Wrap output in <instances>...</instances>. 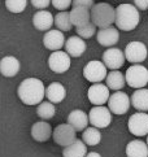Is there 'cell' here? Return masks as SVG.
Wrapping results in <instances>:
<instances>
[{
  "instance_id": "ffe728a7",
  "label": "cell",
  "mask_w": 148,
  "mask_h": 157,
  "mask_svg": "<svg viewBox=\"0 0 148 157\" xmlns=\"http://www.w3.org/2000/svg\"><path fill=\"white\" fill-rule=\"evenodd\" d=\"M88 122L90 120H88L87 113H84L81 109H74L68 116V123L76 131H83L84 128H87Z\"/></svg>"
},
{
  "instance_id": "5b68a950",
  "label": "cell",
  "mask_w": 148,
  "mask_h": 157,
  "mask_svg": "<svg viewBox=\"0 0 148 157\" xmlns=\"http://www.w3.org/2000/svg\"><path fill=\"white\" fill-rule=\"evenodd\" d=\"M107 66L104 65L103 61L92 60L87 63L83 68V77L92 83H101V81H104L107 78Z\"/></svg>"
},
{
  "instance_id": "f546056e",
  "label": "cell",
  "mask_w": 148,
  "mask_h": 157,
  "mask_svg": "<svg viewBox=\"0 0 148 157\" xmlns=\"http://www.w3.org/2000/svg\"><path fill=\"white\" fill-rule=\"evenodd\" d=\"M76 30H77V35L81 36L82 39H90L96 34V26L92 22H88V24L83 25V26L76 27Z\"/></svg>"
},
{
  "instance_id": "277c9868",
  "label": "cell",
  "mask_w": 148,
  "mask_h": 157,
  "mask_svg": "<svg viewBox=\"0 0 148 157\" xmlns=\"http://www.w3.org/2000/svg\"><path fill=\"white\" fill-rule=\"evenodd\" d=\"M126 83L133 88H144L148 83V69L140 64H134L126 70Z\"/></svg>"
},
{
  "instance_id": "9a60e30c",
  "label": "cell",
  "mask_w": 148,
  "mask_h": 157,
  "mask_svg": "<svg viewBox=\"0 0 148 157\" xmlns=\"http://www.w3.org/2000/svg\"><path fill=\"white\" fill-rule=\"evenodd\" d=\"M96 40L103 47H113L119 40V33L117 27H104L96 33Z\"/></svg>"
},
{
  "instance_id": "1f68e13d",
  "label": "cell",
  "mask_w": 148,
  "mask_h": 157,
  "mask_svg": "<svg viewBox=\"0 0 148 157\" xmlns=\"http://www.w3.org/2000/svg\"><path fill=\"white\" fill-rule=\"evenodd\" d=\"M51 3H52V5L56 9H59L60 12H62V10H66L70 7L73 0H51Z\"/></svg>"
},
{
  "instance_id": "f1b7e54d",
  "label": "cell",
  "mask_w": 148,
  "mask_h": 157,
  "mask_svg": "<svg viewBox=\"0 0 148 157\" xmlns=\"http://www.w3.org/2000/svg\"><path fill=\"white\" fill-rule=\"evenodd\" d=\"M56 113L55 104L51 101H42L37 108V114L41 117L42 120H49L52 118Z\"/></svg>"
},
{
  "instance_id": "e0dca14e",
  "label": "cell",
  "mask_w": 148,
  "mask_h": 157,
  "mask_svg": "<svg viewBox=\"0 0 148 157\" xmlns=\"http://www.w3.org/2000/svg\"><path fill=\"white\" fill-rule=\"evenodd\" d=\"M65 52L70 57H81L86 51V42L81 36L74 35L66 39L65 42Z\"/></svg>"
},
{
  "instance_id": "44dd1931",
  "label": "cell",
  "mask_w": 148,
  "mask_h": 157,
  "mask_svg": "<svg viewBox=\"0 0 148 157\" xmlns=\"http://www.w3.org/2000/svg\"><path fill=\"white\" fill-rule=\"evenodd\" d=\"M69 13H70V20L74 27L83 26L88 24V22H91V12L87 8L73 7Z\"/></svg>"
},
{
  "instance_id": "30bf717a",
  "label": "cell",
  "mask_w": 148,
  "mask_h": 157,
  "mask_svg": "<svg viewBox=\"0 0 148 157\" xmlns=\"http://www.w3.org/2000/svg\"><path fill=\"white\" fill-rule=\"evenodd\" d=\"M125 57L131 64H140L147 59V47L142 42H130L125 48Z\"/></svg>"
},
{
  "instance_id": "d6a6232c",
  "label": "cell",
  "mask_w": 148,
  "mask_h": 157,
  "mask_svg": "<svg viewBox=\"0 0 148 157\" xmlns=\"http://www.w3.org/2000/svg\"><path fill=\"white\" fill-rule=\"evenodd\" d=\"M94 5H95L94 0H73L72 3V7H82V8H87L90 10Z\"/></svg>"
},
{
  "instance_id": "7402d4cb",
  "label": "cell",
  "mask_w": 148,
  "mask_h": 157,
  "mask_svg": "<svg viewBox=\"0 0 148 157\" xmlns=\"http://www.w3.org/2000/svg\"><path fill=\"white\" fill-rule=\"evenodd\" d=\"M45 96H47L48 101L53 103V104H59L66 96L65 87L62 86L60 82H52L47 88H45Z\"/></svg>"
},
{
  "instance_id": "6da1fadb",
  "label": "cell",
  "mask_w": 148,
  "mask_h": 157,
  "mask_svg": "<svg viewBox=\"0 0 148 157\" xmlns=\"http://www.w3.org/2000/svg\"><path fill=\"white\" fill-rule=\"evenodd\" d=\"M20 100L26 105H39L45 96L44 83L38 78H26L17 88Z\"/></svg>"
},
{
  "instance_id": "ac0fdd59",
  "label": "cell",
  "mask_w": 148,
  "mask_h": 157,
  "mask_svg": "<svg viewBox=\"0 0 148 157\" xmlns=\"http://www.w3.org/2000/svg\"><path fill=\"white\" fill-rule=\"evenodd\" d=\"M53 130L51 125L45 121H38L31 126V138L35 142H47V140L52 136Z\"/></svg>"
},
{
  "instance_id": "603a6c76",
  "label": "cell",
  "mask_w": 148,
  "mask_h": 157,
  "mask_svg": "<svg viewBox=\"0 0 148 157\" xmlns=\"http://www.w3.org/2000/svg\"><path fill=\"white\" fill-rule=\"evenodd\" d=\"M87 155V145L83 140L76 139L72 144L64 147L62 156L64 157H84Z\"/></svg>"
},
{
  "instance_id": "4dcf8cb0",
  "label": "cell",
  "mask_w": 148,
  "mask_h": 157,
  "mask_svg": "<svg viewBox=\"0 0 148 157\" xmlns=\"http://www.w3.org/2000/svg\"><path fill=\"white\" fill-rule=\"evenodd\" d=\"M27 5V0H5V7L12 13L24 12Z\"/></svg>"
},
{
  "instance_id": "4316f807",
  "label": "cell",
  "mask_w": 148,
  "mask_h": 157,
  "mask_svg": "<svg viewBox=\"0 0 148 157\" xmlns=\"http://www.w3.org/2000/svg\"><path fill=\"white\" fill-rule=\"evenodd\" d=\"M55 25H56V29L61 30L62 33L70 31L73 29V24H72V20H70V13L68 12V10L59 12L55 16Z\"/></svg>"
},
{
  "instance_id": "7a4b0ae2",
  "label": "cell",
  "mask_w": 148,
  "mask_h": 157,
  "mask_svg": "<svg viewBox=\"0 0 148 157\" xmlns=\"http://www.w3.org/2000/svg\"><path fill=\"white\" fill-rule=\"evenodd\" d=\"M140 22L139 9L131 4H119L116 8V21L115 24L119 30L131 31Z\"/></svg>"
},
{
  "instance_id": "3957f363",
  "label": "cell",
  "mask_w": 148,
  "mask_h": 157,
  "mask_svg": "<svg viewBox=\"0 0 148 157\" xmlns=\"http://www.w3.org/2000/svg\"><path fill=\"white\" fill-rule=\"evenodd\" d=\"M91 22L100 29L109 27L116 21V9L108 3H98L91 8Z\"/></svg>"
},
{
  "instance_id": "d6986e66",
  "label": "cell",
  "mask_w": 148,
  "mask_h": 157,
  "mask_svg": "<svg viewBox=\"0 0 148 157\" xmlns=\"http://www.w3.org/2000/svg\"><path fill=\"white\" fill-rule=\"evenodd\" d=\"M20 68H21L20 61L14 56H5V57L0 60V74L7 78L16 77L18 74Z\"/></svg>"
},
{
  "instance_id": "52a82bcc",
  "label": "cell",
  "mask_w": 148,
  "mask_h": 157,
  "mask_svg": "<svg viewBox=\"0 0 148 157\" xmlns=\"http://www.w3.org/2000/svg\"><path fill=\"white\" fill-rule=\"evenodd\" d=\"M130 105H131V100L123 91H116L111 95L109 100H108V108H109L111 113H115L117 116H122L126 113Z\"/></svg>"
},
{
  "instance_id": "484cf974",
  "label": "cell",
  "mask_w": 148,
  "mask_h": 157,
  "mask_svg": "<svg viewBox=\"0 0 148 157\" xmlns=\"http://www.w3.org/2000/svg\"><path fill=\"white\" fill-rule=\"evenodd\" d=\"M107 86L109 90H115V91H119L126 85V78L119 70H112L107 74L105 78Z\"/></svg>"
},
{
  "instance_id": "8992f818",
  "label": "cell",
  "mask_w": 148,
  "mask_h": 157,
  "mask_svg": "<svg viewBox=\"0 0 148 157\" xmlns=\"http://www.w3.org/2000/svg\"><path fill=\"white\" fill-rule=\"evenodd\" d=\"M88 120L90 123L94 127L98 128H104L108 127L112 122V114L109 108L104 105H95L88 113Z\"/></svg>"
},
{
  "instance_id": "9c48e42d",
  "label": "cell",
  "mask_w": 148,
  "mask_h": 157,
  "mask_svg": "<svg viewBox=\"0 0 148 157\" xmlns=\"http://www.w3.org/2000/svg\"><path fill=\"white\" fill-rule=\"evenodd\" d=\"M72 61H70V56L68 55L65 51H55L51 53L48 57V66L49 69L57 73V74H62L70 69Z\"/></svg>"
},
{
  "instance_id": "8fae6325",
  "label": "cell",
  "mask_w": 148,
  "mask_h": 157,
  "mask_svg": "<svg viewBox=\"0 0 148 157\" xmlns=\"http://www.w3.org/2000/svg\"><path fill=\"white\" fill-rule=\"evenodd\" d=\"M76 130L69 125V123H61V125L56 126V128L53 130V140L56 144L61 145V147H66V145L72 144L74 140H76Z\"/></svg>"
},
{
  "instance_id": "5bb4252c",
  "label": "cell",
  "mask_w": 148,
  "mask_h": 157,
  "mask_svg": "<svg viewBox=\"0 0 148 157\" xmlns=\"http://www.w3.org/2000/svg\"><path fill=\"white\" fill-rule=\"evenodd\" d=\"M125 53L118 48H108L103 53V63L107 69L117 70L125 64Z\"/></svg>"
},
{
  "instance_id": "836d02e7",
  "label": "cell",
  "mask_w": 148,
  "mask_h": 157,
  "mask_svg": "<svg viewBox=\"0 0 148 157\" xmlns=\"http://www.w3.org/2000/svg\"><path fill=\"white\" fill-rule=\"evenodd\" d=\"M30 2L33 4V7L39 9V10L45 9L51 4V0H30Z\"/></svg>"
},
{
  "instance_id": "d4e9b609",
  "label": "cell",
  "mask_w": 148,
  "mask_h": 157,
  "mask_svg": "<svg viewBox=\"0 0 148 157\" xmlns=\"http://www.w3.org/2000/svg\"><path fill=\"white\" fill-rule=\"evenodd\" d=\"M127 157H148V145L142 140H131L126 145Z\"/></svg>"
},
{
  "instance_id": "ba28073f",
  "label": "cell",
  "mask_w": 148,
  "mask_h": 157,
  "mask_svg": "<svg viewBox=\"0 0 148 157\" xmlns=\"http://www.w3.org/2000/svg\"><path fill=\"white\" fill-rule=\"evenodd\" d=\"M127 127H129V131L135 136L148 135V114L146 112L134 113L129 118Z\"/></svg>"
},
{
  "instance_id": "cb8c5ba5",
  "label": "cell",
  "mask_w": 148,
  "mask_h": 157,
  "mask_svg": "<svg viewBox=\"0 0 148 157\" xmlns=\"http://www.w3.org/2000/svg\"><path fill=\"white\" fill-rule=\"evenodd\" d=\"M131 105L139 112L148 110V90L147 88H138L131 95Z\"/></svg>"
},
{
  "instance_id": "7c38bea8",
  "label": "cell",
  "mask_w": 148,
  "mask_h": 157,
  "mask_svg": "<svg viewBox=\"0 0 148 157\" xmlns=\"http://www.w3.org/2000/svg\"><path fill=\"white\" fill-rule=\"evenodd\" d=\"M109 96V88L103 83H94L87 91V98L94 105H104L108 103Z\"/></svg>"
},
{
  "instance_id": "2e32d148",
  "label": "cell",
  "mask_w": 148,
  "mask_h": 157,
  "mask_svg": "<svg viewBox=\"0 0 148 157\" xmlns=\"http://www.w3.org/2000/svg\"><path fill=\"white\" fill-rule=\"evenodd\" d=\"M33 25L39 31H48L55 25V17L49 10H45V9L38 10L33 16Z\"/></svg>"
},
{
  "instance_id": "83f0119b",
  "label": "cell",
  "mask_w": 148,
  "mask_h": 157,
  "mask_svg": "<svg viewBox=\"0 0 148 157\" xmlns=\"http://www.w3.org/2000/svg\"><path fill=\"white\" fill-rule=\"evenodd\" d=\"M82 140L86 143V145H90V147L98 145L101 140V134L99 131V128L94 126L84 128L82 132Z\"/></svg>"
},
{
  "instance_id": "e575fe53",
  "label": "cell",
  "mask_w": 148,
  "mask_h": 157,
  "mask_svg": "<svg viewBox=\"0 0 148 157\" xmlns=\"http://www.w3.org/2000/svg\"><path fill=\"white\" fill-rule=\"evenodd\" d=\"M134 4L139 10H147L148 9V0H134Z\"/></svg>"
},
{
  "instance_id": "d590c367",
  "label": "cell",
  "mask_w": 148,
  "mask_h": 157,
  "mask_svg": "<svg viewBox=\"0 0 148 157\" xmlns=\"http://www.w3.org/2000/svg\"><path fill=\"white\" fill-rule=\"evenodd\" d=\"M84 157H101V156L98 152H90V153H87Z\"/></svg>"
},
{
  "instance_id": "4fadbf2b",
  "label": "cell",
  "mask_w": 148,
  "mask_h": 157,
  "mask_svg": "<svg viewBox=\"0 0 148 157\" xmlns=\"http://www.w3.org/2000/svg\"><path fill=\"white\" fill-rule=\"evenodd\" d=\"M65 36L64 33L57 29H51L44 34L43 36V44L45 48L51 49L52 52L60 51V49L65 46Z\"/></svg>"
},
{
  "instance_id": "8d00e7d4",
  "label": "cell",
  "mask_w": 148,
  "mask_h": 157,
  "mask_svg": "<svg viewBox=\"0 0 148 157\" xmlns=\"http://www.w3.org/2000/svg\"><path fill=\"white\" fill-rule=\"evenodd\" d=\"M146 143H147V145H148V135H147V142H146Z\"/></svg>"
}]
</instances>
